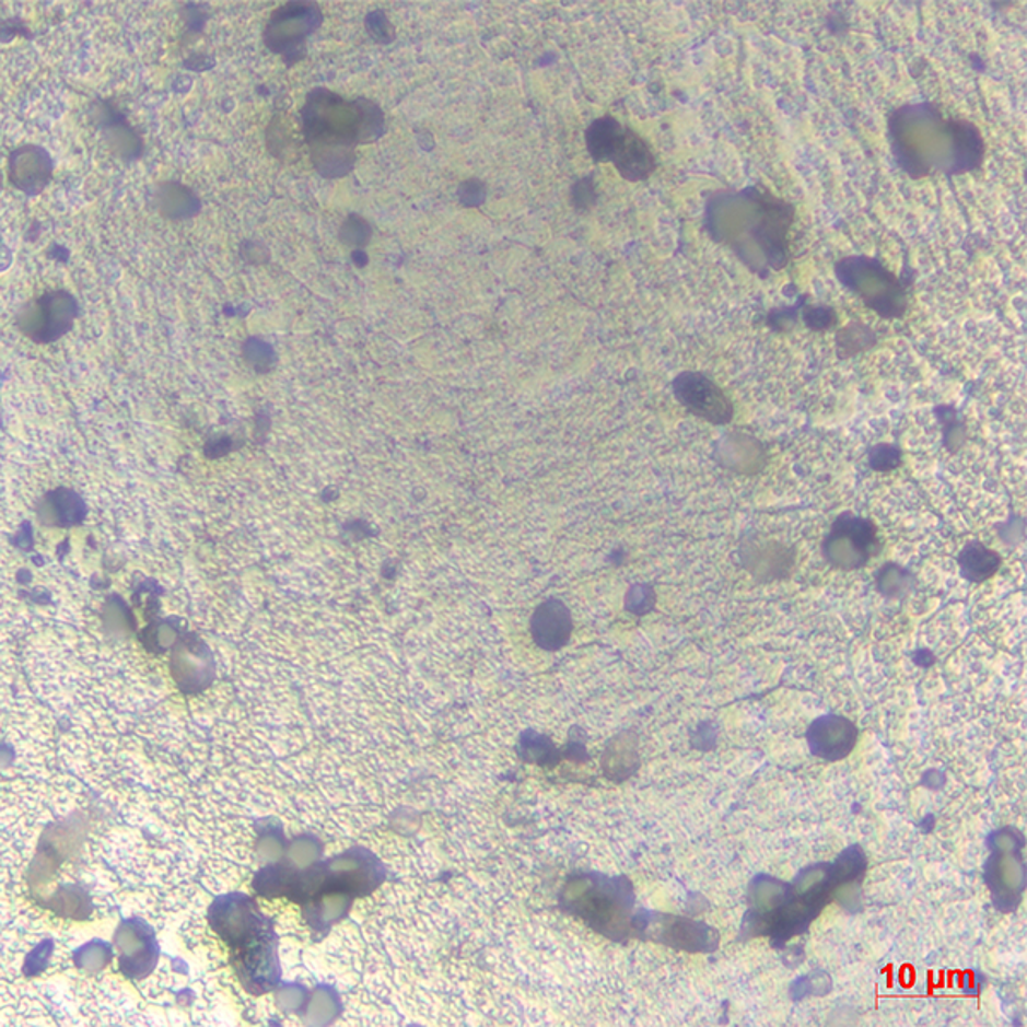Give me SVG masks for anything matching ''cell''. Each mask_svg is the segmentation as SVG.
<instances>
[{
  "instance_id": "obj_1",
  "label": "cell",
  "mask_w": 1027,
  "mask_h": 1027,
  "mask_svg": "<svg viewBox=\"0 0 1027 1027\" xmlns=\"http://www.w3.org/2000/svg\"><path fill=\"white\" fill-rule=\"evenodd\" d=\"M795 206L762 187L716 190L705 199L709 236L728 247L759 278L790 262V230Z\"/></svg>"
},
{
  "instance_id": "obj_2",
  "label": "cell",
  "mask_w": 1027,
  "mask_h": 1027,
  "mask_svg": "<svg viewBox=\"0 0 1027 1027\" xmlns=\"http://www.w3.org/2000/svg\"><path fill=\"white\" fill-rule=\"evenodd\" d=\"M890 151L908 177L965 175L983 166L987 144L975 124L945 117L933 103H906L887 117Z\"/></svg>"
},
{
  "instance_id": "obj_3",
  "label": "cell",
  "mask_w": 1027,
  "mask_h": 1027,
  "mask_svg": "<svg viewBox=\"0 0 1027 1027\" xmlns=\"http://www.w3.org/2000/svg\"><path fill=\"white\" fill-rule=\"evenodd\" d=\"M300 120L312 165L326 178L347 177L357 162V148L386 132V117L377 103L342 98L327 87L308 91Z\"/></svg>"
},
{
  "instance_id": "obj_4",
  "label": "cell",
  "mask_w": 1027,
  "mask_h": 1027,
  "mask_svg": "<svg viewBox=\"0 0 1027 1027\" xmlns=\"http://www.w3.org/2000/svg\"><path fill=\"white\" fill-rule=\"evenodd\" d=\"M835 275L882 319H901L910 307L906 284L874 257H842L835 265Z\"/></svg>"
},
{
  "instance_id": "obj_5",
  "label": "cell",
  "mask_w": 1027,
  "mask_h": 1027,
  "mask_svg": "<svg viewBox=\"0 0 1027 1027\" xmlns=\"http://www.w3.org/2000/svg\"><path fill=\"white\" fill-rule=\"evenodd\" d=\"M990 854L984 878L992 890L993 905L1002 913L1016 910L1026 889L1023 838L1014 829H1002L990 838Z\"/></svg>"
},
{
  "instance_id": "obj_6",
  "label": "cell",
  "mask_w": 1027,
  "mask_h": 1027,
  "mask_svg": "<svg viewBox=\"0 0 1027 1027\" xmlns=\"http://www.w3.org/2000/svg\"><path fill=\"white\" fill-rule=\"evenodd\" d=\"M323 24V11L315 2H287L272 11L265 28V44L287 66L304 59L305 42Z\"/></svg>"
},
{
  "instance_id": "obj_7",
  "label": "cell",
  "mask_w": 1027,
  "mask_h": 1027,
  "mask_svg": "<svg viewBox=\"0 0 1027 1027\" xmlns=\"http://www.w3.org/2000/svg\"><path fill=\"white\" fill-rule=\"evenodd\" d=\"M878 551L880 541L874 524L853 514L839 516L824 541L827 562L842 571L863 568Z\"/></svg>"
},
{
  "instance_id": "obj_8",
  "label": "cell",
  "mask_w": 1027,
  "mask_h": 1027,
  "mask_svg": "<svg viewBox=\"0 0 1027 1027\" xmlns=\"http://www.w3.org/2000/svg\"><path fill=\"white\" fill-rule=\"evenodd\" d=\"M78 315V302L66 290H51L30 300L17 312L16 324L26 338L51 342L71 329Z\"/></svg>"
},
{
  "instance_id": "obj_9",
  "label": "cell",
  "mask_w": 1027,
  "mask_h": 1027,
  "mask_svg": "<svg viewBox=\"0 0 1027 1027\" xmlns=\"http://www.w3.org/2000/svg\"><path fill=\"white\" fill-rule=\"evenodd\" d=\"M674 390L685 410L702 420L724 425L733 418V405L726 394L701 372H681L674 381Z\"/></svg>"
},
{
  "instance_id": "obj_10",
  "label": "cell",
  "mask_w": 1027,
  "mask_h": 1027,
  "mask_svg": "<svg viewBox=\"0 0 1027 1027\" xmlns=\"http://www.w3.org/2000/svg\"><path fill=\"white\" fill-rule=\"evenodd\" d=\"M51 170L50 153L38 144H24L9 153V182L26 196H38L50 184Z\"/></svg>"
},
{
  "instance_id": "obj_11",
  "label": "cell",
  "mask_w": 1027,
  "mask_h": 1027,
  "mask_svg": "<svg viewBox=\"0 0 1027 1027\" xmlns=\"http://www.w3.org/2000/svg\"><path fill=\"white\" fill-rule=\"evenodd\" d=\"M856 736V726L847 717L836 714L815 720L807 733L812 754L829 762H838L850 756Z\"/></svg>"
},
{
  "instance_id": "obj_12",
  "label": "cell",
  "mask_w": 1027,
  "mask_h": 1027,
  "mask_svg": "<svg viewBox=\"0 0 1027 1027\" xmlns=\"http://www.w3.org/2000/svg\"><path fill=\"white\" fill-rule=\"evenodd\" d=\"M571 630V611L559 599H550L536 608L532 618V634L539 647L559 650L569 641Z\"/></svg>"
},
{
  "instance_id": "obj_13",
  "label": "cell",
  "mask_w": 1027,
  "mask_h": 1027,
  "mask_svg": "<svg viewBox=\"0 0 1027 1027\" xmlns=\"http://www.w3.org/2000/svg\"><path fill=\"white\" fill-rule=\"evenodd\" d=\"M745 568L762 581L784 577L792 568L793 556L775 541H748L742 550Z\"/></svg>"
},
{
  "instance_id": "obj_14",
  "label": "cell",
  "mask_w": 1027,
  "mask_h": 1027,
  "mask_svg": "<svg viewBox=\"0 0 1027 1027\" xmlns=\"http://www.w3.org/2000/svg\"><path fill=\"white\" fill-rule=\"evenodd\" d=\"M614 165L626 180L641 182L653 175L656 170V157L650 144L635 130L627 127L622 150L615 157Z\"/></svg>"
},
{
  "instance_id": "obj_15",
  "label": "cell",
  "mask_w": 1027,
  "mask_h": 1027,
  "mask_svg": "<svg viewBox=\"0 0 1027 1027\" xmlns=\"http://www.w3.org/2000/svg\"><path fill=\"white\" fill-rule=\"evenodd\" d=\"M721 463L742 475H754L766 463L762 445L744 433H733L720 444Z\"/></svg>"
},
{
  "instance_id": "obj_16",
  "label": "cell",
  "mask_w": 1027,
  "mask_h": 1027,
  "mask_svg": "<svg viewBox=\"0 0 1027 1027\" xmlns=\"http://www.w3.org/2000/svg\"><path fill=\"white\" fill-rule=\"evenodd\" d=\"M627 127L617 118H596L586 130V147L593 160L598 163H614L626 139Z\"/></svg>"
},
{
  "instance_id": "obj_17",
  "label": "cell",
  "mask_w": 1027,
  "mask_h": 1027,
  "mask_svg": "<svg viewBox=\"0 0 1027 1027\" xmlns=\"http://www.w3.org/2000/svg\"><path fill=\"white\" fill-rule=\"evenodd\" d=\"M156 202L160 213L170 220L196 217L201 209L199 197L189 187L182 186L177 182H168L157 187Z\"/></svg>"
},
{
  "instance_id": "obj_18",
  "label": "cell",
  "mask_w": 1027,
  "mask_h": 1027,
  "mask_svg": "<svg viewBox=\"0 0 1027 1027\" xmlns=\"http://www.w3.org/2000/svg\"><path fill=\"white\" fill-rule=\"evenodd\" d=\"M999 553L984 547L980 541H971L959 553V568L971 583H983L1000 569Z\"/></svg>"
},
{
  "instance_id": "obj_19",
  "label": "cell",
  "mask_w": 1027,
  "mask_h": 1027,
  "mask_svg": "<svg viewBox=\"0 0 1027 1027\" xmlns=\"http://www.w3.org/2000/svg\"><path fill=\"white\" fill-rule=\"evenodd\" d=\"M110 122L105 127V132H107L108 142H110L115 153L120 154L126 160L138 157L141 154V139L138 138L135 130L127 126L126 117L117 114L114 108H110Z\"/></svg>"
},
{
  "instance_id": "obj_20",
  "label": "cell",
  "mask_w": 1027,
  "mask_h": 1027,
  "mask_svg": "<svg viewBox=\"0 0 1027 1027\" xmlns=\"http://www.w3.org/2000/svg\"><path fill=\"white\" fill-rule=\"evenodd\" d=\"M875 341H877V336H875L874 329L862 323L848 324L836 336V347H838L839 357H842V359L868 350V348L874 347Z\"/></svg>"
},
{
  "instance_id": "obj_21",
  "label": "cell",
  "mask_w": 1027,
  "mask_h": 1027,
  "mask_svg": "<svg viewBox=\"0 0 1027 1027\" xmlns=\"http://www.w3.org/2000/svg\"><path fill=\"white\" fill-rule=\"evenodd\" d=\"M877 587L882 595L898 598V596L905 595L906 591L910 590L911 574L899 568V565L889 563L878 572Z\"/></svg>"
},
{
  "instance_id": "obj_22",
  "label": "cell",
  "mask_w": 1027,
  "mask_h": 1027,
  "mask_svg": "<svg viewBox=\"0 0 1027 1027\" xmlns=\"http://www.w3.org/2000/svg\"><path fill=\"white\" fill-rule=\"evenodd\" d=\"M371 236V226L359 214H350L342 223L341 232H339L342 244L351 245V247H363V245L369 244Z\"/></svg>"
},
{
  "instance_id": "obj_23",
  "label": "cell",
  "mask_w": 1027,
  "mask_h": 1027,
  "mask_svg": "<svg viewBox=\"0 0 1027 1027\" xmlns=\"http://www.w3.org/2000/svg\"><path fill=\"white\" fill-rule=\"evenodd\" d=\"M802 319L812 331H827L838 323V314L827 305H803Z\"/></svg>"
},
{
  "instance_id": "obj_24",
  "label": "cell",
  "mask_w": 1027,
  "mask_h": 1027,
  "mask_svg": "<svg viewBox=\"0 0 1027 1027\" xmlns=\"http://www.w3.org/2000/svg\"><path fill=\"white\" fill-rule=\"evenodd\" d=\"M899 463H901V453L894 445L878 444L871 451V465L877 471H889V469L898 468Z\"/></svg>"
},
{
  "instance_id": "obj_25",
  "label": "cell",
  "mask_w": 1027,
  "mask_h": 1027,
  "mask_svg": "<svg viewBox=\"0 0 1027 1027\" xmlns=\"http://www.w3.org/2000/svg\"><path fill=\"white\" fill-rule=\"evenodd\" d=\"M366 30L371 33L372 38L382 42V44H389L390 39L394 38V30L390 26L389 21H387L386 14L382 11H374L366 16L365 20Z\"/></svg>"
},
{
  "instance_id": "obj_26",
  "label": "cell",
  "mask_w": 1027,
  "mask_h": 1027,
  "mask_svg": "<svg viewBox=\"0 0 1027 1027\" xmlns=\"http://www.w3.org/2000/svg\"><path fill=\"white\" fill-rule=\"evenodd\" d=\"M572 201H574L575 208L579 209H587L590 206L595 205L596 192L591 178H583L572 187Z\"/></svg>"
},
{
  "instance_id": "obj_27",
  "label": "cell",
  "mask_w": 1027,
  "mask_h": 1027,
  "mask_svg": "<svg viewBox=\"0 0 1027 1027\" xmlns=\"http://www.w3.org/2000/svg\"><path fill=\"white\" fill-rule=\"evenodd\" d=\"M800 304L795 307H787L784 311H772L768 317V324L774 329H787V327L795 324L796 317H798Z\"/></svg>"
}]
</instances>
